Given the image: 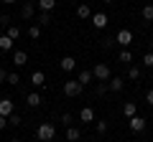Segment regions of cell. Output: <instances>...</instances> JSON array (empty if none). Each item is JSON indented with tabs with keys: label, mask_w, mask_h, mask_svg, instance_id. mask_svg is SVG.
I'll return each mask as SVG.
<instances>
[{
	"label": "cell",
	"mask_w": 153,
	"mask_h": 142,
	"mask_svg": "<svg viewBox=\"0 0 153 142\" xmlns=\"http://www.w3.org/2000/svg\"><path fill=\"white\" fill-rule=\"evenodd\" d=\"M49 23H51V15H49V13H41V15H38V26H41V28L49 26Z\"/></svg>",
	"instance_id": "obj_24"
},
{
	"label": "cell",
	"mask_w": 153,
	"mask_h": 142,
	"mask_svg": "<svg viewBox=\"0 0 153 142\" xmlns=\"http://www.w3.org/2000/svg\"><path fill=\"white\" fill-rule=\"evenodd\" d=\"M21 15H23V18H33V15H36V5H31V3H26V5L21 8Z\"/></svg>",
	"instance_id": "obj_20"
},
{
	"label": "cell",
	"mask_w": 153,
	"mask_h": 142,
	"mask_svg": "<svg viewBox=\"0 0 153 142\" xmlns=\"http://www.w3.org/2000/svg\"><path fill=\"white\" fill-rule=\"evenodd\" d=\"M143 66H146V69H153V51H148V53L143 56Z\"/></svg>",
	"instance_id": "obj_23"
},
{
	"label": "cell",
	"mask_w": 153,
	"mask_h": 142,
	"mask_svg": "<svg viewBox=\"0 0 153 142\" xmlns=\"http://www.w3.org/2000/svg\"><path fill=\"white\" fill-rule=\"evenodd\" d=\"M115 43H120V46H130V43H133V31H128V28H120V31H117V36H115Z\"/></svg>",
	"instance_id": "obj_4"
},
{
	"label": "cell",
	"mask_w": 153,
	"mask_h": 142,
	"mask_svg": "<svg viewBox=\"0 0 153 142\" xmlns=\"http://www.w3.org/2000/svg\"><path fill=\"white\" fill-rule=\"evenodd\" d=\"M76 15H79V18H89V20H92V15H94V13H92V8H89L87 3H82V5L76 8Z\"/></svg>",
	"instance_id": "obj_15"
},
{
	"label": "cell",
	"mask_w": 153,
	"mask_h": 142,
	"mask_svg": "<svg viewBox=\"0 0 153 142\" xmlns=\"http://www.w3.org/2000/svg\"><path fill=\"white\" fill-rule=\"evenodd\" d=\"M92 79H94V74H92V71H79V74H76V81L82 84V86H87V84L92 81Z\"/></svg>",
	"instance_id": "obj_13"
},
{
	"label": "cell",
	"mask_w": 153,
	"mask_h": 142,
	"mask_svg": "<svg viewBox=\"0 0 153 142\" xmlns=\"http://www.w3.org/2000/svg\"><path fill=\"white\" fill-rule=\"evenodd\" d=\"M31 84L41 89V86L46 84V74H44V71H33V74H31Z\"/></svg>",
	"instance_id": "obj_9"
},
{
	"label": "cell",
	"mask_w": 153,
	"mask_h": 142,
	"mask_svg": "<svg viewBox=\"0 0 153 142\" xmlns=\"http://www.w3.org/2000/svg\"><path fill=\"white\" fill-rule=\"evenodd\" d=\"M41 102H44V97H41L38 91H31V94L26 97V104H28V107H38Z\"/></svg>",
	"instance_id": "obj_12"
},
{
	"label": "cell",
	"mask_w": 153,
	"mask_h": 142,
	"mask_svg": "<svg viewBox=\"0 0 153 142\" xmlns=\"http://www.w3.org/2000/svg\"><path fill=\"white\" fill-rule=\"evenodd\" d=\"M64 94L66 97H79L82 94V84L76 81V79H66L64 81Z\"/></svg>",
	"instance_id": "obj_2"
},
{
	"label": "cell",
	"mask_w": 153,
	"mask_h": 142,
	"mask_svg": "<svg viewBox=\"0 0 153 142\" xmlns=\"http://www.w3.org/2000/svg\"><path fill=\"white\" fill-rule=\"evenodd\" d=\"M10 142H21V140H10Z\"/></svg>",
	"instance_id": "obj_38"
},
{
	"label": "cell",
	"mask_w": 153,
	"mask_h": 142,
	"mask_svg": "<svg viewBox=\"0 0 153 142\" xmlns=\"http://www.w3.org/2000/svg\"><path fill=\"white\" fill-rule=\"evenodd\" d=\"M61 122H64L66 127H71V122H74V117H71V114H64V117H61Z\"/></svg>",
	"instance_id": "obj_31"
},
{
	"label": "cell",
	"mask_w": 153,
	"mask_h": 142,
	"mask_svg": "<svg viewBox=\"0 0 153 142\" xmlns=\"http://www.w3.org/2000/svg\"><path fill=\"white\" fill-rule=\"evenodd\" d=\"M128 127H130L133 132H143V130H146V119H143L140 114H135V117L128 119Z\"/></svg>",
	"instance_id": "obj_5"
},
{
	"label": "cell",
	"mask_w": 153,
	"mask_h": 142,
	"mask_svg": "<svg viewBox=\"0 0 153 142\" xmlns=\"http://www.w3.org/2000/svg\"><path fill=\"white\" fill-rule=\"evenodd\" d=\"M79 119L82 122H94V109L92 107H84V109L79 112Z\"/></svg>",
	"instance_id": "obj_16"
},
{
	"label": "cell",
	"mask_w": 153,
	"mask_h": 142,
	"mask_svg": "<svg viewBox=\"0 0 153 142\" xmlns=\"http://www.w3.org/2000/svg\"><path fill=\"white\" fill-rule=\"evenodd\" d=\"M8 124L18 127V124H21V117H18V114H10V117H8Z\"/></svg>",
	"instance_id": "obj_30"
},
{
	"label": "cell",
	"mask_w": 153,
	"mask_h": 142,
	"mask_svg": "<svg viewBox=\"0 0 153 142\" xmlns=\"http://www.w3.org/2000/svg\"><path fill=\"white\" fill-rule=\"evenodd\" d=\"M146 102L153 107V89H148V91H146Z\"/></svg>",
	"instance_id": "obj_32"
},
{
	"label": "cell",
	"mask_w": 153,
	"mask_h": 142,
	"mask_svg": "<svg viewBox=\"0 0 153 142\" xmlns=\"http://www.w3.org/2000/svg\"><path fill=\"white\" fill-rule=\"evenodd\" d=\"M107 86H110V91H123L125 81H123L120 76H112V79H110V84H107Z\"/></svg>",
	"instance_id": "obj_14"
},
{
	"label": "cell",
	"mask_w": 153,
	"mask_h": 142,
	"mask_svg": "<svg viewBox=\"0 0 153 142\" xmlns=\"http://www.w3.org/2000/svg\"><path fill=\"white\" fill-rule=\"evenodd\" d=\"M13 64L16 66H26L28 64V53L26 51H13Z\"/></svg>",
	"instance_id": "obj_11"
},
{
	"label": "cell",
	"mask_w": 153,
	"mask_h": 142,
	"mask_svg": "<svg viewBox=\"0 0 153 142\" xmlns=\"http://www.w3.org/2000/svg\"><path fill=\"white\" fill-rule=\"evenodd\" d=\"M128 79H130V81H138V79H140V69H138V66H130V69H128Z\"/></svg>",
	"instance_id": "obj_22"
},
{
	"label": "cell",
	"mask_w": 153,
	"mask_h": 142,
	"mask_svg": "<svg viewBox=\"0 0 153 142\" xmlns=\"http://www.w3.org/2000/svg\"><path fill=\"white\" fill-rule=\"evenodd\" d=\"M5 124H8V117H0V130H5Z\"/></svg>",
	"instance_id": "obj_34"
},
{
	"label": "cell",
	"mask_w": 153,
	"mask_h": 142,
	"mask_svg": "<svg viewBox=\"0 0 153 142\" xmlns=\"http://www.w3.org/2000/svg\"><path fill=\"white\" fill-rule=\"evenodd\" d=\"M123 114H125L128 119L135 117V114H138V104H135V102H125V104H123Z\"/></svg>",
	"instance_id": "obj_10"
},
{
	"label": "cell",
	"mask_w": 153,
	"mask_h": 142,
	"mask_svg": "<svg viewBox=\"0 0 153 142\" xmlns=\"http://www.w3.org/2000/svg\"><path fill=\"white\" fill-rule=\"evenodd\" d=\"M151 51H153V38H151Z\"/></svg>",
	"instance_id": "obj_37"
},
{
	"label": "cell",
	"mask_w": 153,
	"mask_h": 142,
	"mask_svg": "<svg viewBox=\"0 0 153 142\" xmlns=\"http://www.w3.org/2000/svg\"><path fill=\"white\" fill-rule=\"evenodd\" d=\"M56 5V0H38V8H41V13H51Z\"/></svg>",
	"instance_id": "obj_17"
},
{
	"label": "cell",
	"mask_w": 153,
	"mask_h": 142,
	"mask_svg": "<svg viewBox=\"0 0 153 142\" xmlns=\"http://www.w3.org/2000/svg\"><path fill=\"white\" fill-rule=\"evenodd\" d=\"M5 3H8V5H10V3H16V0H5Z\"/></svg>",
	"instance_id": "obj_35"
},
{
	"label": "cell",
	"mask_w": 153,
	"mask_h": 142,
	"mask_svg": "<svg viewBox=\"0 0 153 142\" xmlns=\"http://www.w3.org/2000/svg\"><path fill=\"white\" fill-rule=\"evenodd\" d=\"M8 36H10L13 41H16V38H21V28H18V26H10V28H8Z\"/></svg>",
	"instance_id": "obj_25"
},
{
	"label": "cell",
	"mask_w": 153,
	"mask_h": 142,
	"mask_svg": "<svg viewBox=\"0 0 153 142\" xmlns=\"http://www.w3.org/2000/svg\"><path fill=\"white\" fill-rule=\"evenodd\" d=\"M36 137L41 142H51L56 137V127L51 124V122H44V124H38V130H36Z\"/></svg>",
	"instance_id": "obj_1"
},
{
	"label": "cell",
	"mask_w": 153,
	"mask_h": 142,
	"mask_svg": "<svg viewBox=\"0 0 153 142\" xmlns=\"http://www.w3.org/2000/svg\"><path fill=\"white\" fill-rule=\"evenodd\" d=\"M151 142H153V140H151Z\"/></svg>",
	"instance_id": "obj_39"
},
{
	"label": "cell",
	"mask_w": 153,
	"mask_h": 142,
	"mask_svg": "<svg viewBox=\"0 0 153 142\" xmlns=\"http://www.w3.org/2000/svg\"><path fill=\"white\" fill-rule=\"evenodd\" d=\"M79 137H82V132L76 130V127H66V140L69 142H76Z\"/></svg>",
	"instance_id": "obj_18"
},
{
	"label": "cell",
	"mask_w": 153,
	"mask_h": 142,
	"mask_svg": "<svg viewBox=\"0 0 153 142\" xmlns=\"http://www.w3.org/2000/svg\"><path fill=\"white\" fill-rule=\"evenodd\" d=\"M117 61H123V64H125V66H130V61H133V53H130V51H120V53H117Z\"/></svg>",
	"instance_id": "obj_21"
},
{
	"label": "cell",
	"mask_w": 153,
	"mask_h": 142,
	"mask_svg": "<svg viewBox=\"0 0 153 142\" xmlns=\"http://www.w3.org/2000/svg\"><path fill=\"white\" fill-rule=\"evenodd\" d=\"M10 114H16V107H13V102L10 99H0V117H10Z\"/></svg>",
	"instance_id": "obj_6"
},
{
	"label": "cell",
	"mask_w": 153,
	"mask_h": 142,
	"mask_svg": "<svg viewBox=\"0 0 153 142\" xmlns=\"http://www.w3.org/2000/svg\"><path fill=\"white\" fill-rule=\"evenodd\" d=\"M28 36L31 38H41V26H31L28 28Z\"/></svg>",
	"instance_id": "obj_26"
},
{
	"label": "cell",
	"mask_w": 153,
	"mask_h": 142,
	"mask_svg": "<svg viewBox=\"0 0 153 142\" xmlns=\"http://www.w3.org/2000/svg\"><path fill=\"white\" fill-rule=\"evenodd\" d=\"M143 18H146V20H153V5H146V8H143Z\"/></svg>",
	"instance_id": "obj_28"
},
{
	"label": "cell",
	"mask_w": 153,
	"mask_h": 142,
	"mask_svg": "<svg viewBox=\"0 0 153 142\" xmlns=\"http://www.w3.org/2000/svg\"><path fill=\"white\" fill-rule=\"evenodd\" d=\"M0 81H3V84L8 81V74H5V69H0Z\"/></svg>",
	"instance_id": "obj_33"
},
{
	"label": "cell",
	"mask_w": 153,
	"mask_h": 142,
	"mask_svg": "<svg viewBox=\"0 0 153 142\" xmlns=\"http://www.w3.org/2000/svg\"><path fill=\"white\" fill-rule=\"evenodd\" d=\"M92 74H94V79H100V81H107V79H112V71H110L107 64H97V66L92 69Z\"/></svg>",
	"instance_id": "obj_3"
},
{
	"label": "cell",
	"mask_w": 153,
	"mask_h": 142,
	"mask_svg": "<svg viewBox=\"0 0 153 142\" xmlns=\"http://www.w3.org/2000/svg\"><path fill=\"white\" fill-rule=\"evenodd\" d=\"M59 66H61V71H66V74H69V71L76 69V59H74V56H64V59L59 61Z\"/></svg>",
	"instance_id": "obj_7"
},
{
	"label": "cell",
	"mask_w": 153,
	"mask_h": 142,
	"mask_svg": "<svg viewBox=\"0 0 153 142\" xmlns=\"http://www.w3.org/2000/svg\"><path fill=\"white\" fill-rule=\"evenodd\" d=\"M94 130H97V135H105V132H107V122H97Z\"/></svg>",
	"instance_id": "obj_29"
},
{
	"label": "cell",
	"mask_w": 153,
	"mask_h": 142,
	"mask_svg": "<svg viewBox=\"0 0 153 142\" xmlns=\"http://www.w3.org/2000/svg\"><path fill=\"white\" fill-rule=\"evenodd\" d=\"M92 26L97 28V31L107 28V15H105V13H94V15H92Z\"/></svg>",
	"instance_id": "obj_8"
},
{
	"label": "cell",
	"mask_w": 153,
	"mask_h": 142,
	"mask_svg": "<svg viewBox=\"0 0 153 142\" xmlns=\"http://www.w3.org/2000/svg\"><path fill=\"white\" fill-rule=\"evenodd\" d=\"M102 3H115V0H102Z\"/></svg>",
	"instance_id": "obj_36"
},
{
	"label": "cell",
	"mask_w": 153,
	"mask_h": 142,
	"mask_svg": "<svg viewBox=\"0 0 153 142\" xmlns=\"http://www.w3.org/2000/svg\"><path fill=\"white\" fill-rule=\"evenodd\" d=\"M8 84H13V86H16V84H21V76H18L16 71H10V74H8Z\"/></svg>",
	"instance_id": "obj_27"
},
{
	"label": "cell",
	"mask_w": 153,
	"mask_h": 142,
	"mask_svg": "<svg viewBox=\"0 0 153 142\" xmlns=\"http://www.w3.org/2000/svg\"><path fill=\"white\" fill-rule=\"evenodd\" d=\"M0 51H13V38L10 36H0Z\"/></svg>",
	"instance_id": "obj_19"
}]
</instances>
